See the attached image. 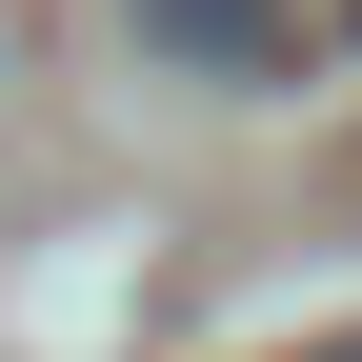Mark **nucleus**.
<instances>
[{
  "mask_svg": "<svg viewBox=\"0 0 362 362\" xmlns=\"http://www.w3.org/2000/svg\"><path fill=\"white\" fill-rule=\"evenodd\" d=\"M121 40H141V81H202V101H282L322 61L302 0H121Z\"/></svg>",
  "mask_w": 362,
  "mask_h": 362,
  "instance_id": "obj_1",
  "label": "nucleus"
},
{
  "mask_svg": "<svg viewBox=\"0 0 362 362\" xmlns=\"http://www.w3.org/2000/svg\"><path fill=\"white\" fill-rule=\"evenodd\" d=\"M302 362H362V322H342V342H302Z\"/></svg>",
  "mask_w": 362,
  "mask_h": 362,
  "instance_id": "obj_2",
  "label": "nucleus"
}]
</instances>
